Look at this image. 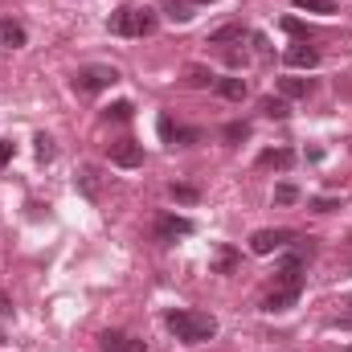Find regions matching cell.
<instances>
[{
  "mask_svg": "<svg viewBox=\"0 0 352 352\" xmlns=\"http://www.w3.org/2000/svg\"><path fill=\"white\" fill-rule=\"evenodd\" d=\"M164 324L173 328L176 340H184V344H205V340L217 336V320L209 311H168Z\"/></svg>",
  "mask_w": 352,
  "mask_h": 352,
  "instance_id": "cell-1",
  "label": "cell"
},
{
  "mask_svg": "<svg viewBox=\"0 0 352 352\" xmlns=\"http://www.w3.org/2000/svg\"><path fill=\"white\" fill-rule=\"evenodd\" d=\"M156 29V8H119L111 16V33L115 37H144Z\"/></svg>",
  "mask_w": 352,
  "mask_h": 352,
  "instance_id": "cell-2",
  "label": "cell"
},
{
  "mask_svg": "<svg viewBox=\"0 0 352 352\" xmlns=\"http://www.w3.org/2000/svg\"><path fill=\"white\" fill-rule=\"evenodd\" d=\"M115 82H119V74H115L111 66H87V70L74 74V90H78V94H98V90L115 87Z\"/></svg>",
  "mask_w": 352,
  "mask_h": 352,
  "instance_id": "cell-3",
  "label": "cell"
},
{
  "mask_svg": "<svg viewBox=\"0 0 352 352\" xmlns=\"http://www.w3.org/2000/svg\"><path fill=\"white\" fill-rule=\"evenodd\" d=\"M291 242H295L291 230H258V234L250 238V250H254V254H274V250H287Z\"/></svg>",
  "mask_w": 352,
  "mask_h": 352,
  "instance_id": "cell-4",
  "label": "cell"
},
{
  "mask_svg": "<svg viewBox=\"0 0 352 352\" xmlns=\"http://www.w3.org/2000/svg\"><path fill=\"white\" fill-rule=\"evenodd\" d=\"M197 226H192V217H176V213H164L160 221H156V238L160 242H176V238H188Z\"/></svg>",
  "mask_w": 352,
  "mask_h": 352,
  "instance_id": "cell-5",
  "label": "cell"
},
{
  "mask_svg": "<svg viewBox=\"0 0 352 352\" xmlns=\"http://www.w3.org/2000/svg\"><path fill=\"white\" fill-rule=\"evenodd\" d=\"M107 156H111V164H119V168H140V164H144V148H140V144H131V140L111 144V148H107Z\"/></svg>",
  "mask_w": 352,
  "mask_h": 352,
  "instance_id": "cell-6",
  "label": "cell"
},
{
  "mask_svg": "<svg viewBox=\"0 0 352 352\" xmlns=\"http://www.w3.org/2000/svg\"><path fill=\"white\" fill-rule=\"evenodd\" d=\"M299 295H303V291H295V287H274L263 299V311H270V316H274V311H291V307L299 303Z\"/></svg>",
  "mask_w": 352,
  "mask_h": 352,
  "instance_id": "cell-7",
  "label": "cell"
},
{
  "mask_svg": "<svg viewBox=\"0 0 352 352\" xmlns=\"http://www.w3.org/2000/svg\"><path fill=\"white\" fill-rule=\"evenodd\" d=\"M102 352H148L144 340H135V336H127V332H102Z\"/></svg>",
  "mask_w": 352,
  "mask_h": 352,
  "instance_id": "cell-8",
  "label": "cell"
},
{
  "mask_svg": "<svg viewBox=\"0 0 352 352\" xmlns=\"http://www.w3.org/2000/svg\"><path fill=\"white\" fill-rule=\"evenodd\" d=\"M287 66H295V70H316V66H320V50L307 45V41H299V45L287 50Z\"/></svg>",
  "mask_w": 352,
  "mask_h": 352,
  "instance_id": "cell-9",
  "label": "cell"
},
{
  "mask_svg": "<svg viewBox=\"0 0 352 352\" xmlns=\"http://www.w3.org/2000/svg\"><path fill=\"white\" fill-rule=\"evenodd\" d=\"M0 45L21 50V45H25V25H21V21H12V16H4V21H0Z\"/></svg>",
  "mask_w": 352,
  "mask_h": 352,
  "instance_id": "cell-10",
  "label": "cell"
},
{
  "mask_svg": "<svg viewBox=\"0 0 352 352\" xmlns=\"http://www.w3.org/2000/svg\"><path fill=\"white\" fill-rule=\"evenodd\" d=\"M258 164H263V168H278V173H287V168L295 164V152H291V148H270V152L258 156Z\"/></svg>",
  "mask_w": 352,
  "mask_h": 352,
  "instance_id": "cell-11",
  "label": "cell"
},
{
  "mask_svg": "<svg viewBox=\"0 0 352 352\" xmlns=\"http://www.w3.org/2000/svg\"><path fill=\"white\" fill-rule=\"evenodd\" d=\"M213 87H217V94H221V98H230V102H242V98L250 94L246 78H217Z\"/></svg>",
  "mask_w": 352,
  "mask_h": 352,
  "instance_id": "cell-12",
  "label": "cell"
},
{
  "mask_svg": "<svg viewBox=\"0 0 352 352\" xmlns=\"http://www.w3.org/2000/svg\"><path fill=\"white\" fill-rule=\"evenodd\" d=\"M278 94L283 98H307L311 94V78H278Z\"/></svg>",
  "mask_w": 352,
  "mask_h": 352,
  "instance_id": "cell-13",
  "label": "cell"
},
{
  "mask_svg": "<svg viewBox=\"0 0 352 352\" xmlns=\"http://www.w3.org/2000/svg\"><path fill=\"white\" fill-rule=\"evenodd\" d=\"M242 37H246L242 25H221V29L209 33V45H226V41H242Z\"/></svg>",
  "mask_w": 352,
  "mask_h": 352,
  "instance_id": "cell-14",
  "label": "cell"
},
{
  "mask_svg": "<svg viewBox=\"0 0 352 352\" xmlns=\"http://www.w3.org/2000/svg\"><path fill=\"white\" fill-rule=\"evenodd\" d=\"M234 266H238V250H234V246H221L217 258H213V270H217V274H230Z\"/></svg>",
  "mask_w": 352,
  "mask_h": 352,
  "instance_id": "cell-15",
  "label": "cell"
},
{
  "mask_svg": "<svg viewBox=\"0 0 352 352\" xmlns=\"http://www.w3.org/2000/svg\"><path fill=\"white\" fill-rule=\"evenodd\" d=\"M164 12H168V21H176V25H184V21L192 16L188 0H164Z\"/></svg>",
  "mask_w": 352,
  "mask_h": 352,
  "instance_id": "cell-16",
  "label": "cell"
},
{
  "mask_svg": "<svg viewBox=\"0 0 352 352\" xmlns=\"http://www.w3.org/2000/svg\"><path fill=\"white\" fill-rule=\"evenodd\" d=\"M295 8H303V12H320V16H332V12H336V0H295Z\"/></svg>",
  "mask_w": 352,
  "mask_h": 352,
  "instance_id": "cell-17",
  "label": "cell"
},
{
  "mask_svg": "<svg viewBox=\"0 0 352 352\" xmlns=\"http://www.w3.org/2000/svg\"><path fill=\"white\" fill-rule=\"evenodd\" d=\"M168 192H173V201H180V205H197V201H201V192H197L192 184H173Z\"/></svg>",
  "mask_w": 352,
  "mask_h": 352,
  "instance_id": "cell-18",
  "label": "cell"
},
{
  "mask_svg": "<svg viewBox=\"0 0 352 352\" xmlns=\"http://www.w3.org/2000/svg\"><path fill=\"white\" fill-rule=\"evenodd\" d=\"M263 111L270 115V119H287V115H291L287 98H263Z\"/></svg>",
  "mask_w": 352,
  "mask_h": 352,
  "instance_id": "cell-19",
  "label": "cell"
},
{
  "mask_svg": "<svg viewBox=\"0 0 352 352\" xmlns=\"http://www.w3.org/2000/svg\"><path fill=\"white\" fill-rule=\"evenodd\" d=\"M197 140H201V131H197V127H184V131L176 127V135H173V148H188V144H197Z\"/></svg>",
  "mask_w": 352,
  "mask_h": 352,
  "instance_id": "cell-20",
  "label": "cell"
},
{
  "mask_svg": "<svg viewBox=\"0 0 352 352\" xmlns=\"http://www.w3.org/2000/svg\"><path fill=\"white\" fill-rule=\"evenodd\" d=\"M107 119L127 123V119H131V102H115V107H107Z\"/></svg>",
  "mask_w": 352,
  "mask_h": 352,
  "instance_id": "cell-21",
  "label": "cell"
},
{
  "mask_svg": "<svg viewBox=\"0 0 352 352\" xmlns=\"http://www.w3.org/2000/svg\"><path fill=\"white\" fill-rule=\"evenodd\" d=\"M274 201H278V205H291V201H299V188H295V184H278V188H274Z\"/></svg>",
  "mask_w": 352,
  "mask_h": 352,
  "instance_id": "cell-22",
  "label": "cell"
},
{
  "mask_svg": "<svg viewBox=\"0 0 352 352\" xmlns=\"http://www.w3.org/2000/svg\"><path fill=\"white\" fill-rule=\"evenodd\" d=\"M307 205H311L316 213H332V209H340V201H336V197H311Z\"/></svg>",
  "mask_w": 352,
  "mask_h": 352,
  "instance_id": "cell-23",
  "label": "cell"
},
{
  "mask_svg": "<svg viewBox=\"0 0 352 352\" xmlns=\"http://www.w3.org/2000/svg\"><path fill=\"white\" fill-rule=\"evenodd\" d=\"M209 82H213V74H209V70H201V66H192V70H188V87H209Z\"/></svg>",
  "mask_w": 352,
  "mask_h": 352,
  "instance_id": "cell-24",
  "label": "cell"
},
{
  "mask_svg": "<svg viewBox=\"0 0 352 352\" xmlns=\"http://www.w3.org/2000/svg\"><path fill=\"white\" fill-rule=\"evenodd\" d=\"M246 135H250V123H230V127H226V140H230V144H238V140H246Z\"/></svg>",
  "mask_w": 352,
  "mask_h": 352,
  "instance_id": "cell-25",
  "label": "cell"
},
{
  "mask_svg": "<svg viewBox=\"0 0 352 352\" xmlns=\"http://www.w3.org/2000/svg\"><path fill=\"white\" fill-rule=\"evenodd\" d=\"M33 144H37V156H41V160H50V156H54V140H50L45 131H41V135H37Z\"/></svg>",
  "mask_w": 352,
  "mask_h": 352,
  "instance_id": "cell-26",
  "label": "cell"
},
{
  "mask_svg": "<svg viewBox=\"0 0 352 352\" xmlns=\"http://www.w3.org/2000/svg\"><path fill=\"white\" fill-rule=\"evenodd\" d=\"M160 135H164V144H173L176 127H173V119H168V115H160Z\"/></svg>",
  "mask_w": 352,
  "mask_h": 352,
  "instance_id": "cell-27",
  "label": "cell"
},
{
  "mask_svg": "<svg viewBox=\"0 0 352 352\" xmlns=\"http://www.w3.org/2000/svg\"><path fill=\"white\" fill-rule=\"evenodd\" d=\"M8 160H12V144H8V140H0V168H4Z\"/></svg>",
  "mask_w": 352,
  "mask_h": 352,
  "instance_id": "cell-28",
  "label": "cell"
},
{
  "mask_svg": "<svg viewBox=\"0 0 352 352\" xmlns=\"http://www.w3.org/2000/svg\"><path fill=\"white\" fill-rule=\"evenodd\" d=\"M0 316H12V299H8L4 291H0Z\"/></svg>",
  "mask_w": 352,
  "mask_h": 352,
  "instance_id": "cell-29",
  "label": "cell"
},
{
  "mask_svg": "<svg viewBox=\"0 0 352 352\" xmlns=\"http://www.w3.org/2000/svg\"><path fill=\"white\" fill-rule=\"evenodd\" d=\"M192 4H213V0H192Z\"/></svg>",
  "mask_w": 352,
  "mask_h": 352,
  "instance_id": "cell-30",
  "label": "cell"
},
{
  "mask_svg": "<svg viewBox=\"0 0 352 352\" xmlns=\"http://www.w3.org/2000/svg\"><path fill=\"white\" fill-rule=\"evenodd\" d=\"M0 340H4V336H0Z\"/></svg>",
  "mask_w": 352,
  "mask_h": 352,
  "instance_id": "cell-31",
  "label": "cell"
},
{
  "mask_svg": "<svg viewBox=\"0 0 352 352\" xmlns=\"http://www.w3.org/2000/svg\"><path fill=\"white\" fill-rule=\"evenodd\" d=\"M349 352H352V349H349Z\"/></svg>",
  "mask_w": 352,
  "mask_h": 352,
  "instance_id": "cell-32",
  "label": "cell"
}]
</instances>
